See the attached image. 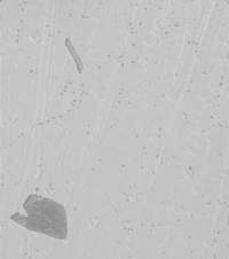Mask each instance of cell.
Masks as SVG:
<instances>
[{
	"label": "cell",
	"mask_w": 229,
	"mask_h": 259,
	"mask_svg": "<svg viewBox=\"0 0 229 259\" xmlns=\"http://www.w3.org/2000/svg\"><path fill=\"white\" fill-rule=\"evenodd\" d=\"M25 214L15 212L11 215L12 222L27 230L45 234L53 239L64 241L68 236V219L62 204L51 198L31 194L23 202Z\"/></svg>",
	"instance_id": "1"
}]
</instances>
